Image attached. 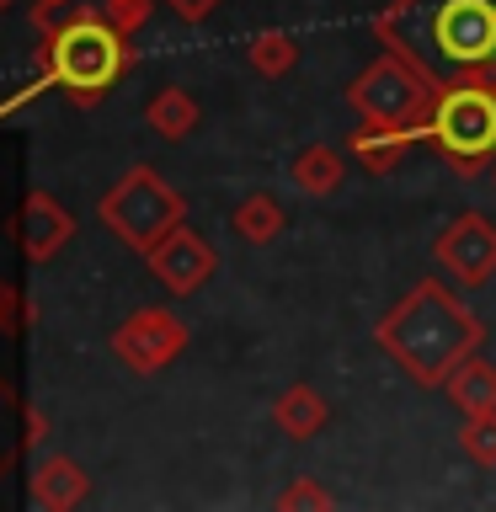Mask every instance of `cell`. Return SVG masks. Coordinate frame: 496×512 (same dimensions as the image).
Masks as SVG:
<instances>
[{
  "label": "cell",
  "instance_id": "1",
  "mask_svg": "<svg viewBox=\"0 0 496 512\" xmlns=\"http://www.w3.org/2000/svg\"><path fill=\"white\" fill-rule=\"evenodd\" d=\"M374 32L438 91L496 86V0H390Z\"/></svg>",
  "mask_w": 496,
  "mask_h": 512
},
{
  "label": "cell",
  "instance_id": "2",
  "mask_svg": "<svg viewBox=\"0 0 496 512\" xmlns=\"http://www.w3.org/2000/svg\"><path fill=\"white\" fill-rule=\"evenodd\" d=\"M374 336L416 384L443 390V379L480 347V320L438 278H422L379 315Z\"/></svg>",
  "mask_w": 496,
  "mask_h": 512
},
{
  "label": "cell",
  "instance_id": "3",
  "mask_svg": "<svg viewBox=\"0 0 496 512\" xmlns=\"http://www.w3.org/2000/svg\"><path fill=\"white\" fill-rule=\"evenodd\" d=\"M123 64H128V32L112 27L102 6H80L70 22L48 32V48H43V75L59 91H70V102L80 107L102 102L118 86Z\"/></svg>",
  "mask_w": 496,
  "mask_h": 512
},
{
  "label": "cell",
  "instance_id": "4",
  "mask_svg": "<svg viewBox=\"0 0 496 512\" xmlns=\"http://www.w3.org/2000/svg\"><path fill=\"white\" fill-rule=\"evenodd\" d=\"M432 102H438V86L406 54H395V48H384L347 86V107L363 123H390V128H406V134H427Z\"/></svg>",
  "mask_w": 496,
  "mask_h": 512
},
{
  "label": "cell",
  "instance_id": "5",
  "mask_svg": "<svg viewBox=\"0 0 496 512\" xmlns=\"http://www.w3.org/2000/svg\"><path fill=\"white\" fill-rule=\"evenodd\" d=\"M427 144L459 171L496 160V86H443L427 118Z\"/></svg>",
  "mask_w": 496,
  "mask_h": 512
},
{
  "label": "cell",
  "instance_id": "6",
  "mask_svg": "<svg viewBox=\"0 0 496 512\" xmlns=\"http://www.w3.org/2000/svg\"><path fill=\"white\" fill-rule=\"evenodd\" d=\"M102 224L134 251H150L160 235H171L182 224V198L160 182L155 166H134L118 187L102 198Z\"/></svg>",
  "mask_w": 496,
  "mask_h": 512
},
{
  "label": "cell",
  "instance_id": "7",
  "mask_svg": "<svg viewBox=\"0 0 496 512\" xmlns=\"http://www.w3.org/2000/svg\"><path fill=\"white\" fill-rule=\"evenodd\" d=\"M107 347H112V358L123 368H134V374H160V368L187 347V326L166 310H134L118 331H112Z\"/></svg>",
  "mask_w": 496,
  "mask_h": 512
},
{
  "label": "cell",
  "instance_id": "8",
  "mask_svg": "<svg viewBox=\"0 0 496 512\" xmlns=\"http://www.w3.org/2000/svg\"><path fill=\"white\" fill-rule=\"evenodd\" d=\"M432 256L443 262V272L464 288L486 283L496 272V224L486 214H459L443 224V235L432 240Z\"/></svg>",
  "mask_w": 496,
  "mask_h": 512
},
{
  "label": "cell",
  "instance_id": "9",
  "mask_svg": "<svg viewBox=\"0 0 496 512\" xmlns=\"http://www.w3.org/2000/svg\"><path fill=\"white\" fill-rule=\"evenodd\" d=\"M144 256H150V272L171 288V294H198L219 267L214 246H208L198 230H187V224H176L171 235H160Z\"/></svg>",
  "mask_w": 496,
  "mask_h": 512
},
{
  "label": "cell",
  "instance_id": "10",
  "mask_svg": "<svg viewBox=\"0 0 496 512\" xmlns=\"http://www.w3.org/2000/svg\"><path fill=\"white\" fill-rule=\"evenodd\" d=\"M22 256L27 262H48V256H59V246L75 235V214L64 208L54 192H27V203H22Z\"/></svg>",
  "mask_w": 496,
  "mask_h": 512
},
{
  "label": "cell",
  "instance_id": "11",
  "mask_svg": "<svg viewBox=\"0 0 496 512\" xmlns=\"http://www.w3.org/2000/svg\"><path fill=\"white\" fill-rule=\"evenodd\" d=\"M86 491H91L86 470L64 454H48V459H38V470H32V502L43 512H70V507L86 502Z\"/></svg>",
  "mask_w": 496,
  "mask_h": 512
},
{
  "label": "cell",
  "instance_id": "12",
  "mask_svg": "<svg viewBox=\"0 0 496 512\" xmlns=\"http://www.w3.org/2000/svg\"><path fill=\"white\" fill-rule=\"evenodd\" d=\"M288 182H294L304 198H331V192L347 182V155L336 150V144H304V150L288 160Z\"/></svg>",
  "mask_w": 496,
  "mask_h": 512
},
{
  "label": "cell",
  "instance_id": "13",
  "mask_svg": "<svg viewBox=\"0 0 496 512\" xmlns=\"http://www.w3.org/2000/svg\"><path fill=\"white\" fill-rule=\"evenodd\" d=\"M443 390H448V400L464 411V416H486V411H496V363H486L480 352H470L454 374L443 379Z\"/></svg>",
  "mask_w": 496,
  "mask_h": 512
},
{
  "label": "cell",
  "instance_id": "14",
  "mask_svg": "<svg viewBox=\"0 0 496 512\" xmlns=\"http://www.w3.org/2000/svg\"><path fill=\"white\" fill-rule=\"evenodd\" d=\"M272 422H278V432H288L294 443H304V438H315V432H326L331 411H326V400H320L315 384H288L278 395V406H272Z\"/></svg>",
  "mask_w": 496,
  "mask_h": 512
},
{
  "label": "cell",
  "instance_id": "15",
  "mask_svg": "<svg viewBox=\"0 0 496 512\" xmlns=\"http://www.w3.org/2000/svg\"><path fill=\"white\" fill-rule=\"evenodd\" d=\"M411 139H416V134H406V128H390V123H363L358 134L347 139V155H358V166H368V171H390L395 160L411 150Z\"/></svg>",
  "mask_w": 496,
  "mask_h": 512
},
{
  "label": "cell",
  "instance_id": "16",
  "mask_svg": "<svg viewBox=\"0 0 496 512\" xmlns=\"http://www.w3.org/2000/svg\"><path fill=\"white\" fill-rule=\"evenodd\" d=\"M198 118H203V112H198V102H192L182 86L155 91V96H150V107H144V123H150L160 139H187L192 128H198Z\"/></svg>",
  "mask_w": 496,
  "mask_h": 512
},
{
  "label": "cell",
  "instance_id": "17",
  "mask_svg": "<svg viewBox=\"0 0 496 512\" xmlns=\"http://www.w3.org/2000/svg\"><path fill=\"white\" fill-rule=\"evenodd\" d=\"M230 224H235L240 240H251V246H267V240L283 230V208H278V198H272V192H251V198L235 203Z\"/></svg>",
  "mask_w": 496,
  "mask_h": 512
},
{
  "label": "cell",
  "instance_id": "18",
  "mask_svg": "<svg viewBox=\"0 0 496 512\" xmlns=\"http://www.w3.org/2000/svg\"><path fill=\"white\" fill-rule=\"evenodd\" d=\"M299 64V38L294 32H256L251 38V70L256 75H267V80H278L288 75Z\"/></svg>",
  "mask_w": 496,
  "mask_h": 512
},
{
  "label": "cell",
  "instance_id": "19",
  "mask_svg": "<svg viewBox=\"0 0 496 512\" xmlns=\"http://www.w3.org/2000/svg\"><path fill=\"white\" fill-rule=\"evenodd\" d=\"M459 443H464V454H470L475 464H496V411L470 416L464 432H459Z\"/></svg>",
  "mask_w": 496,
  "mask_h": 512
},
{
  "label": "cell",
  "instance_id": "20",
  "mask_svg": "<svg viewBox=\"0 0 496 512\" xmlns=\"http://www.w3.org/2000/svg\"><path fill=\"white\" fill-rule=\"evenodd\" d=\"M278 507H283V512H299V507H336V496L320 486V480H294V486L278 496Z\"/></svg>",
  "mask_w": 496,
  "mask_h": 512
},
{
  "label": "cell",
  "instance_id": "21",
  "mask_svg": "<svg viewBox=\"0 0 496 512\" xmlns=\"http://www.w3.org/2000/svg\"><path fill=\"white\" fill-rule=\"evenodd\" d=\"M102 16L118 32H134V27H144V16H150V0H102Z\"/></svg>",
  "mask_w": 496,
  "mask_h": 512
},
{
  "label": "cell",
  "instance_id": "22",
  "mask_svg": "<svg viewBox=\"0 0 496 512\" xmlns=\"http://www.w3.org/2000/svg\"><path fill=\"white\" fill-rule=\"evenodd\" d=\"M22 294H16L11 283H0V331L6 336H16V331H27V310H22Z\"/></svg>",
  "mask_w": 496,
  "mask_h": 512
},
{
  "label": "cell",
  "instance_id": "23",
  "mask_svg": "<svg viewBox=\"0 0 496 512\" xmlns=\"http://www.w3.org/2000/svg\"><path fill=\"white\" fill-rule=\"evenodd\" d=\"M166 6H171L176 16H182V22H203V16L214 11L219 0H166Z\"/></svg>",
  "mask_w": 496,
  "mask_h": 512
},
{
  "label": "cell",
  "instance_id": "24",
  "mask_svg": "<svg viewBox=\"0 0 496 512\" xmlns=\"http://www.w3.org/2000/svg\"><path fill=\"white\" fill-rule=\"evenodd\" d=\"M0 6H11V0H0Z\"/></svg>",
  "mask_w": 496,
  "mask_h": 512
}]
</instances>
